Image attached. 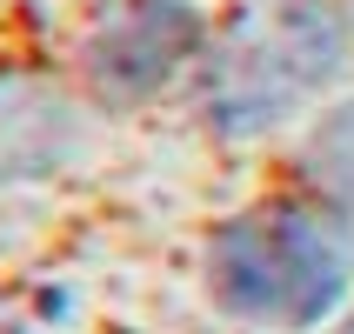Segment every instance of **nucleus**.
I'll use <instances>...</instances> for the list:
<instances>
[{"label": "nucleus", "mask_w": 354, "mask_h": 334, "mask_svg": "<svg viewBox=\"0 0 354 334\" xmlns=\"http://www.w3.org/2000/svg\"><path fill=\"white\" fill-rule=\"evenodd\" d=\"M207 295L254 328H315L348 295V254L301 207H248L207 241Z\"/></svg>", "instance_id": "1"}, {"label": "nucleus", "mask_w": 354, "mask_h": 334, "mask_svg": "<svg viewBox=\"0 0 354 334\" xmlns=\"http://www.w3.org/2000/svg\"><path fill=\"white\" fill-rule=\"evenodd\" d=\"M201 47V14L187 0H120L80 47V74L100 100H147Z\"/></svg>", "instance_id": "2"}, {"label": "nucleus", "mask_w": 354, "mask_h": 334, "mask_svg": "<svg viewBox=\"0 0 354 334\" xmlns=\"http://www.w3.org/2000/svg\"><path fill=\"white\" fill-rule=\"evenodd\" d=\"M335 60H341V47H335V27H328V20H315V14H281L274 27H268V40L248 47V54L221 74L214 114L227 120V134H254L261 120L288 114L315 80H328Z\"/></svg>", "instance_id": "3"}, {"label": "nucleus", "mask_w": 354, "mask_h": 334, "mask_svg": "<svg viewBox=\"0 0 354 334\" xmlns=\"http://www.w3.org/2000/svg\"><path fill=\"white\" fill-rule=\"evenodd\" d=\"M60 100L34 94V87H0V187L14 174L54 167L60 160Z\"/></svg>", "instance_id": "4"}, {"label": "nucleus", "mask_w": 354, "mask_h": 334, "mask_svg": "<svg viewBox=\"0 0 354 334\" xmlns=\"http://www.w3.org/2000/svg\"><path fill=\"white\" fill-rule=\"evenodd\" d=\"M308 180L335 201L341 214H354V100H341L335 114L308 134V154H301Z\"/></svg>", "instance_id": "5"}, {"label": "nucleus", "mask_w": 354, "mask_h": 334, "mask_svg": "<svg viewBox=\"0 0 354 334\" xmlns=\"http://www.w3.org/2000/svg\"><path fill=\"white\" fill-rule=\"evenodd\" d=\"M341 334H354V321H348V328H341Z\"/></svg>", "instance_id": "6"}]
</instances>
